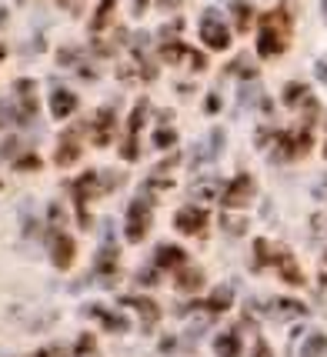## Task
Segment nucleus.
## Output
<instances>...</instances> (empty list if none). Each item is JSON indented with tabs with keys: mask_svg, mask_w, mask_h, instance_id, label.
<instances>
[{
	"mask_svg": "<svg viewBox=\"0 0 327 357\" xmlns=\"http://www.w3.org/2000/svg\"><path fill=\"white\" fill-rule=\"evenodd\" d=\"M291 10H284V7H274V10H267V14L257 17V54L261 57H280L287 47H291Z\"/></svg>",
	"mask_w": 327,
	"mask_h": 357,
	"instance_id": "f257e3e1",
	"label": "nucleus"
},
{
	"mask_svg": "<svg viewBox=\"0 0 327 357\" xmlns=\"http://www.w3.org/2000/svg\"><path fill=\"white\" fill-rule=\"evenodd\" d=\"M314 121L317 117H311V114H304V121L297 127H291V130H271V144H274V160H297V157H304L307 151H311L314 144Z\"/></svg>",
	"mask_w": 327,
	"mask_h": 357,
	"instance_id": "f03ea898",
	"label": "nucleus"
},
{
	"mask_svg": "<svg viewBox=\"0 0 327 357\" xmlns=\"http://www.w3.org/2000/svg\"><path fill=\"white\" fill-rule=\"evenodd\" d=\"M151 224H154V214H151V201H144V197H134L130 207H127L124 214V234L130 244H140L147 231H151Z\"/></svg>",
	"mask_w": 327,
	"mask_h": 357,
	"instance_id": "7ed1b4c3",
	"label": "nucleus"
},
{
	"mask_svg": "<svg viewBox=\"0 0 327 357\" xmlns=\"http://www.w3.org/2000/svg\"><path fill=\"white\" fill-rule=\"evenodd\" d=\"M201 40L207 47H214V50H224V47L231 44V27H227L224 14L214 10V7H207L201 14Z\"/></svg>",
	"mask_w": 327,
	"mask_h": 357,
	"instance_id": "20e7f679",
	"label": "nucleus"
},
{
	"mask_svg": "<svg viewBox=\"0 0 327 357\" xmlns=\"http://www.w3.org/2000/svg\"><path fill=\"white\" fill-rule=\"evenodd\" d=\"M67 190H70V197H74V207H77L80 227H91L87 201H91V197H97V190H100V174H84V177H77L74 184H67Z\"/></svg>",
	"mask_w": 327,
	"mask_h": 357,
	"instance_id": "39448f33",
	"label": "nucleus"
},
{
	"mask_svg": "<svg viewBox=\"0 0 327 357\" xmlns=\"http://www.w3.org/2000/svg\"><path fill=\"white\" fill-rule=\"evenodd\" d=\"M14 100L17 107L7 104V114H10V121L14 124H31L33 117H37V91H33V80H17L14 84Z\"/></svg>",
	"mask_w": 327,
	"mask_h": 357,
	"instance_id": "423d86ee",
	"label": "nucleus"
},
{
	"mask_svg": "<svg viewBox=\"0 0 327 357\" xmlns=\"http://www.w3.org/2000/svg\"><path fill=\"white\" fill-rule=\"evenodd\" d=\"M254 194H257L254 177H250V174H237L234 181L224 184V190H220V204L231 207V211H241V207H248V204L254 201Z\"/></svg>",
	"mask_w": 327,
	"mask_h": 357,
	"instance_id": "0eeeda50",
	"label": "nucleus"
},
{
	"mask_svg": "<svg viewBox=\"0 0 327 357\" xmlns=\"http://www.w3.org/2000/svg\"><path fill=\"white\" fill-rule=\"evenodd\" d=\"M147 100H137V107H134V114H130V121H127V134H124V147H121V154H124V160H137L140 147V127H144V121H147Z\"/></svg>",
	"mask_w": 327,
	"mask_h": 357,
	"instance_id": "6e6552de",
	"label": "nucleus"
},
{
	"mask_svg": "<svg viewBox=\"0 0 327 357\" xmlns=\"http://www.w3.org/2000/svg\"><path fill=\"white\" fill-rule=\"evenodd\" d=\"M0 154H3V160H7L10 167H17V171H37V167H40V157L33 154V151H27L20 137L7 140V144L0 147Z\"/></svg>",
	"mask_w": 327,
	"mask_h": 357,
	"instance_id": "1a4fd4ad",
	"label": "nucleus"
},
{
	"mask_svg": "<svg viewBox=\"0 0 327 357\" xmlns=\"http://www.w3.org/2000/svg\"><path fill=\"white\" fill-rule=\"evenodd\" d=\"M207 224H211V218H207L204 207H184V211L174 214V231L190 234V237H204V234H207Z\"/></svg>",
	"mask_w": 327,
	"mask_h": 357,
	"instance_id": "9d476101",
	"label": "nucleus"
},
{
	"mask_svg": "<svg viewBox=\"0 0 327 357\" xmlns=\"http://www.w3.org/2000/svg\"><path fill=\"white\" fill-rule=\"evenodd\" d=\"M54 160H57L61 167H67V164H77V160H80V130H77V127H70V130H63V134H61V144H57V154H54Z\"/></svg>",
	"mask_w": 327,
	"mask_h": 357,
	"instance_id": "9b49d317",
	"label": "nucleus"
},
{
	"mask_svg": "<svg viewBox=\"0 0 327 357\" xmlns=\"http://www.w3.org/2000/svg\"><path fill=\"white\" fill-rule=\"evenodd\" d=\"M121 304L124 307H134V311L140 314V321H144V331L151 334L157 327V321H160V307H157L151 297H121Z\"/></svg>",
	"mask_w": 327,
	"mask_h": 357,
	"instance_id": "f8f14e48",
	"label": "nucleus"
},
{
	"mask_svg": "<svg viewBox=\"0 0 327 357\" xmlns=\"http://www.w3.org/2000/svg\"><path fill=\"white\" fill-rule=\"evenodd\" d=\"M84 314H87V317H93V321L104 327V331H110V334H121V331H127V327H130V324H127V317L107 311L104 304H87V307H84Z\"/></svg>",
	"mask_w": 327,
	"mask_h": 357,
	"instance_id": "ddd939ff",
	"label": "nucleus"
},
{
	"mask_svg": "<svg viewBox=\"0 0 327 357\" xmlns=\"http://www.w3.org/2000/svg\"><path fill=\"white\" fill-rule=\"evenodd\" d=\"M160 57H164L167 63H190L194 70H201L204 63H207L201 54H194V50L184 47V44H174V40H167V44L160 47Z\"/></svg>",
	"mask_w": 327,
	"mask_h": 357,
	"instance_id": "4468645a",
	"label": "nucleus"
},
{
	"mask_svg": "<svg viewBox=\"0 0 327 357\" xmlns=\"http://www.w3.org/2000/svg\"><path fill=\"white\" fill-rule=\"evenodd\" d=\"M74 254H77L74 241L67 234H54V241H50V261H54V267L67 271V267L74 264Z\"/></svg>",
	"mask_w": 327,
	"mask_h": 357,
	"instance_id": "2eb2a0df",
	"label": "nucleus"
},
{
	"mask_svg": "<svg viewBox=\"0 0 327 357\" xmlns=\"http://www.w3.org/2000/svg\"><path fill=\"white\" fill-rule=\"evenodd\" d=\"M74 110H77V93H70L67 87H54V93H50V114L57 121H67Z\"/></svg>",
	"mask_w": 327,
	"mask_h": 357,
	"instance_id": "dca6fc26",
	"label": "nucleus"
},
{
	"mask_svg": "<svg viewBox=\"0 0 327 357\" xmlns=\"http://www.w3.org/2000/svg\"><path fill=\"white\" fill-rule=\"evenodd\" d=\"M117 264H121V261H117V248H114V244H104L100 254L93 257V271H97V278L100 280L117 278Z\"/></svg>",
	"mask_w": 327,
	"mask_h": 357,
	"instance_id": "f3484780",
	"label": "nucleus"
},
{
	"mask_svg": "<svg viewBox=\"0 0 327 357\" xmlns=\"http://www.w3.org/2000/svg\"><path fill=\"white\" fill-rule=\"evenodd\" d=\"M110 140H114V110L104 107V110H97V117H93V144L97 147H107Z\"/></svg>",
	"mask_w": 327,
	"mask_h": 357,
	"instance_id": "a211bd4d",
	"label": "nucleus"
},
{
	"mask_svg": "<svg viewBox=\"0 0 327 357\" xmlns=\"http://www.w3.org/2000/svg\"><path fill=\"white\" fill-rule=\"evenodd\" d=\"M174 274H177V291H184V294H194V291H201L204 287V271L201 267H194L190 261H187L184 267H177Z\"/></svg>",
	"mask_w": 327,
	"mask_h": 357,
	"instance_id": "6ab92c4d",
	"label": "nucleus"
},
{
	"mask_svg": "<svg viewBox=\"0 0 327 357\" xmlns=\"http://www.w3.org/2000/svg\"><path fill=\"white\" fill-rule=\"evenodd\" d=\"M187 264V254L174 244H160L157 248V257H154V267L157 271H177V267Z\"/></svg>",
	"mask_w": 327,
	"mask_h": 357,
	"instance_id": "aec40b11",
	"label": "nucleus"
},
{
	"mask_svg": "<svg viewBox=\"0 0 327 357\" xmlns=\"http://www.w3.org/2000/svg\"><path fill=\"white\" fill-rule=\"evenodd\" d=\"M274 264H277V278L284 280V284H294V287L304 284V274L297 271V261L287 250H277V254H274Z\"/></svg>",
	"mask_w": 327,
	"mask_h": 357,
	"instance_id": "412c9836",
	"label": "nucleus"
},
{
	"mask_svg": "<svg viewBox=\"0 0 327 357\" xmlns=\"http://www.w3.org/2000/svg\"><path fill=\"white\" fill-rule=\"evenodd\" d=\"M231 304H234V291H231V287H218V291L207 297V301H197L194 307H201V311H207V314H224Z\"/></svg>",
	"mask_w": 327,
	"mask_h": 357,
	"instance_id": "4be33fe9",
	"label": "nucleus"
},
{
	"mask_svg": "<svg viewBox=\"0 0 327 357\" xmlns=\"http://www.w3.org/2000/svg\"><path fill=\"white\" fill-rule=\"evenodd\" d=\"M214 354L218 357H241V331H224V334H218Z\"/></svg>",
	"mask_w": 327,
	"mask_h": 357,
	"instance_id": "5701e85b",
	"label": "nucleus"
},
{
	"mask_svg": "<svg viewBox=\"0 0 327 357\" xmlns=\"http://www.w3.org/2000/svg\"><path fill=\"white\" fill-rule=\"evenodd\" d=\"M271 311L280 314L284 321H297V317H304V314H307V304H301V301H294V297H280V301L271 304Z\"/></svg>",
	"mask_w": 327,
	"mask_h": 357,
	"instance_id": "b1692460",
	"label": "nucleus"
},
{
	"mask_svg": "<svg viewBox=\"0 0 327 357\" xmlns=\"http://www.w3.org/2000/svg\"><path fill=\"white\" fill-rule=\"evenodd\" d=\"M114 10H117V0H100V7H97V14H93V33H104L110 31V20H114Z\"/></svg>",
	"mask_w": 327,
	"mask_h": 357,
	"instance_id": "393cba45",
	"label": "nucleus"
},
{
	"mask_svg": "<svg viewBox=\"0 0 327 357\" xmlns=\"http://www.w3.org/2000/svg\"><path fill=\"white\" fill-rule=\"evenodd\" d=\"M271 261H274V250H271V244H267L264 237H257V241H254V271H264Z\"/></svg>",
	"mask_w": 327,
	"mask_h": 357,
	"instance_id": "a878e982",
	"label": "nucleus"
},
{
	"mask_svg": "<svg viewBox=\"0 0 327 357\" xmlns=\"http://www.w3.org/2000/svg\"><path fill=\"white\" fill-rule=\"evenodd\" d=\"M301 357H327V334H311V337L304 341Z\"/></svg>",
	"mask_w": 327,
	"mask_h": 357,
	"instance_id": "bb28decb",
	"label": "nucleus"
},
{
	"mask_svg": "<svg viewBox=\"0 0 327 357\" xmlns=\"http://www.w3.org/2000/svg\"><path fill=\"white\" fill-rule=\"evenodd\" d=\"M194 194H197V197H204V201H207V197H220V181H214V177L197 181V184H194Z\"/></svg>",
	"mask_w": 327,
	"mask_h": 357,
	"instance_id": "cd10ccee",
	"label": "nucleus"
},
{
	"mask_svg": "<svg viewBox=\"0 0 327 357\" xmlns=\"http://www.w3.org/2000/svg\"><path fill=\"white\" fill-rule=\"evenodd\" d=\"M93 334H80V341H77V347H74V354L77 357H87V354H93V351H97V347H93Z\"/></svg>",
	"mask_w": 327,
	"mask_h": 357,
	"instance_id": "c85d7f7f",
	"label": "nucleus"
},
{
	"mask_svg": "<svg viewBox=\"0 0 327 357\" xmlns=\"http://www.w3.org/2000/svg\"><path fill=\"white\" fill-rule=\"evenodd\" d=\"M171 144H177V134H174L171 127H160L154 137V147H171Z\"/></svg>",
	"mask_w": 327,
	"mask_h": 357,
	"instance_id": "c756f323",
	"label": "nucleus"
},
{
	"mask_svg": "<svg viewBox=\"0 0 327 357\" xmlns=\"http://www.w3.org/2000/svg\"><path fill=\"white\" fill-rule=\"evenodd\" d=\"M220 224H224V231H234V234H244V220H241V218H231V214H227V218L220 220Z\"/></svg>",
	"mask_w": 327,
	"mask_h": 357,
	"instance_id": "7c9ffc66",
	"label": "nucleus"
},
{
	"mask_svg": "<svg viewBox=\"0 0 327 357\" xmlns=\"http://www.w3.org/2000/svg\"><path fill=\"white\" fill-rule=\"evenodd\" d=\"M314 74H317V80H321V84H327V54H324V57H317V63H314Z\"/></svg>",
	"mask_w": 327,
	"mask_h": 357,
	"instance_id": "2f4dec72",
	"label": "nucleus"
},
{
	"mask_svg": "<svg viewBox=\"0 0 327 357\" xmlns=\"http://www.w3.org/2000/svg\"><path fill=\"white\" fill-rule=\"evenodd\" d=\"M250 357H274L271 354V344L264 341V337H257V344H254V354Z\"/></svg>",
	"mask_w": 327,
	"mask_h": 357,
	"instance_id": "473e14b6",
	"label": "nucleus"
},
{
	"mask_svg": "<svg viewBox=\"0 0 327 357\" xmlns=\"http://www.w3.org/2000/svg\"><path fill=\"white\" fill-rule=\"evenodd\" d=\"M37 357H63V347H44V351H37Z\"/></svg>",
	"mask_w": 327,
	"mask_h": 357,
	"instance_id": "72a5a7b5",
	"label": "nucleus"
},
{
	"mask_svg": "<svg viewBox=\"0 0 327 357\" xmlns=\"http://www.w3.org/2000/svg\"><path fill=\"white\" fill-rule=\"evenodd\" d=\"M204 110H207V114H218V110H220L218 93H211V97H207V107H204Z\"/></svg>",
	"mask_w": 327,
	"mask_h": 357,
	"instance_id": "f704fd0d",
	"label": "nucleus"
},
{
	"mask_svg": "<svg viewBox=\"0 0 327 357\" xmlns=\"http://www.w3.org/2000/svg\"><path fill=\"white\" fill-rule=\"evenodd\" d=\"M317 280L327 287V254H324V261H321V274H317Z\"/></svg>",
	"mask_w": 327,
	"mask_h": 357,
	"instance_id": "c9c22d12",
	"label": "nucleus"
},
{
	"mask_svg": "<svg viewBox=\"0 0 327 357\" xmlns=\"http://www.w3.org/2000/svg\"><path fill=\"white\" fill-rule=\"evenodd\" d=\"M134 7H137V14H144L147 10V0H134Z\"/></svg>",
	"mask_w": 327,
	"mask_h": 357,
	"instance_id": "e433bc0d",
	"label": "nucleus"
},
{
	"mask_svg": "<svg viewBox=\"0 0 327 357\" xmlns=\"http://www.w3.org/2000/svg\"><path fill=\"white\" fill-rule=\"evenodd\" d=\"M164 7H174V3H184V0H160Z\"/></svg>",
	"mask_w": 327,
	"mask_h": 357,
	"instance_id": "4c0bfd02",
	"label": "nucleus"
},
{
	"mask_svg": "<svg viewBox=\"0 0 327 357\" xmlns=\"http://www.w3.org/2000/svg\"><path fill=\"white\" fill-rule=\"evenodd\" d=\"M321 7H324V17H327V0H321Z\"/></svg>",
	"mask_w": 327,
	"mask_h": 357,
	"instance_id": "58836bf2",
	"label": "nucleus"
},
{
	"mask_svg": "<svg viewBox=\"0 0 327 357\" xmlns=\"http://www.w3.org/2000/svg\"><path fill=\"white\" fill-rule=\"evenodd\" d=\"M3 17H7V14H3V10H0V24H3Z\"/></svg>",
	"mask_w": 327,
	"mask_h": 357,
	"instance_id": "ea45409f",
	"label": "nucleus"
},
{
	"mask_svg": "<svg viewBox=\"0 0 327 357\" xmlns=\"http://www.w3.org/2000/svg\"><path fill=\"white\" fill-rule=\"evenodd\" d=\"M324 157H327V144H324Z\"/></svg>",
	"mask_w": 327,
	"mask_h": 357,
	"instance_id": "a19ab883",
	"label": "nucleus"
},
{
	"mask_svg": "<svg viewBox=\"0 0 327 357\" xmlns=\"http://www.w3.org/2000/svg\"><path fill=\"white\" fill-rule=\"evenodd\" d=\"M231 3H234V0H231Z\"/></svg>",
	"mask_w": 327,
	"mask_h": 357,
	"instance_id": "79ce46f5",
	"label": "nucleus"
}]
</instances>
